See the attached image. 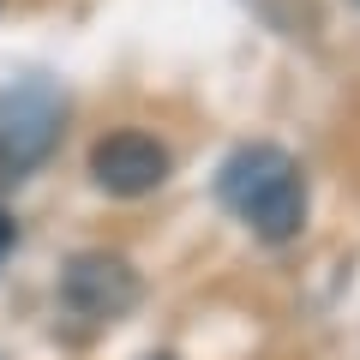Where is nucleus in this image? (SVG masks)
Wrapping results in <instances>:
<instances>
[{
    "label": "nucleus",
    "mask_w": 360,
    "mask_h": 360,
    "mask_svg": "<svg viewBox=\"0 0 360 360\" xmlns=\"http://www.w3.org/2000/svg\"><path fill=\"white\" fill-rule=\"evenodd\" d=\"M60 132V96L49 84H0V168H30Z\"/></svg>",
    "instance_id": "nucleus-2"
},
{
    "label": "nucleus",
    "mask_w": 360,
    "mask_h": 360,
    "mask_svg": "<svg viewBox=\"0 0 360 360\" xmlns=\"http://www.w3.org/2000/svg\"><path fill=\"white\" fill-rule=\"evenodd\" d=\"M222 198L264 240H288L307 222V180H300L295 156L276 150V144H252V150L229 156V168H222Z\"/></svg>",
    "instance_id": "nucleus-1"
},
{
    "label": "nucleus",
    "mask_w": 360,
    "mask_h": 360,
    "mask_svg": "<svg viewBox=\"0 0 360 360\" xmlns=\"http://www.w3.org/2000/svg\"><path fill=\"white\" fill-rule=\"evenodd\" d=\"M90 174H96L103 193L139 198V193H156L168 180V150L156 139H144V132H115V139H103L90 150Z\"/></svg>",
    "instance_id": "nucleus-3"
},
{
    "label": "nucleus",
    "mask_w": 360,
    "mask_h": 360,
    "mask_svg": "<svg viewBox=\"0 0 360 360\" xmlns=\"http://www.w3.org/2000/svg\"><path fill=\"white\" fill-rule=\"evenodd\" d=\"M66 307L78 319H115L132 307V270L120 258H78L66 270Z\"/></svg>",
    "instance_id": "nucleus-4"
},
{
    "label": "nucleus",
    "mask_w": 360,
    "mask_h": 360,
    "mask_svg": "<svg viewBox=\"0 0 360 360\" xmlns=\"http://www.w3.org/2000/svg\"><path fill=\"white\" fill-rule=\"evenodd\" d=\"M6 246H13V222L0 217V252H6Z\"/></svg>",
    "instance_id": "nucleus-5"
},
{
    "label": "nucleus",
    "mask_w": 360,
    "mask_h": 360,
    "mask_svg": "<svg viewBox=\"0 0 360 360\" xmlns=\"http://www.w3.org/2000/svg\"><path fill=\"white\" fill-rule=\"evenodd\" d=\"M156 360H168V354H156Z\"/></svg>",
    "instance_id": "nucleus-6"
}]
</instances>
